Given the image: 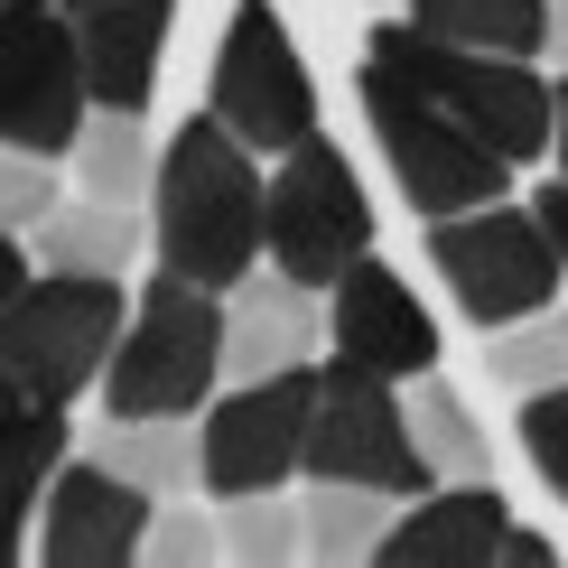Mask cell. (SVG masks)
<instances>
[{"label":"cell","instance_id":"7","mask_svg":"<svg viewBox=\"0 0 568 568\" xmlns=\"http://www.w3.org/2000/svg\"><path fill=\"white\" fill-rule=\"evenodd\" d=\"M326 392L307 419V476H345V485H383V494H429L438 466L410 429V392H392V373L326 354Z\"/></svg>","mask_w":568,"mask_h":568},{"label":"cell","instance_id":"22","mask_svg":"<svg viewBox=\"0 0 568 568\" xmlns=\"http://www.w3.org/2000/svg\"><path fill=\"white\" fill-rule=\"evenodd\" d=\"M75 186L112 205H150V131H140V112L93 103V122L75 140Z\"/></svg>","mask_w":568,"mask_h":568},{"label":"cell","instance_id":"16","mask_svg":"<svg viewBox=\"0 0 568 568\" xmlns=\"http://www.w3.org/2000/svg\"><path fill=\"white\" fill-rule=\"evenodd\" d=\"M169 19H178V0H75V38H84L93 103H112V112H150Z\"/></svg>","mask_w":568,"mask_h":568},{"label":"cell","instance_id":"1","mask_svg":"<svg viewBox=\"0 0 568 568\" xmlns=\"http://www.w3.org/2000/svg\"><path fill=\"white\" fill-rule=\"evenodd\" d=\"M150 233H159V271L205 280V290H233L271 252V178L252 169V140L224 112H196L169 131Z\"/></svg>","mask_w":568,"mask_h":568},{"label":"cell","instance_id":"19","mask_svg":"<svg viewBox=\"0 0 568 568\" xmlns=\"http://www.w3.org/2000/svg\"><path fill=\"white\" fill-rule=\"evenodd\" d=\"M140 252V205H112V196H84V205H57L38 224V262L47 271H112L122 280Z\"/></svg>","mask_w":568,"mask_h":568},{"label":"cell","instance_id":"26","mask_svg":"<svg viewBox=\"0 0 568 568\" xmlns=\"http://www.w3.org/2000/svg\"><path fill=\"white\" fill-rule=\"evenodd\" d=\"M140 559L150 568H205V559H224V523H205L196 504H159V523H150V540H140Z\"/></svg>","mask_w":568,"mask_h":568},{"label":"cell","instance_id":"4","mask_svg":"<svg viewBox=\"0 0 568 568\" xmlns=\"http://www.w3.org/2000/svg\"><path fill=\"white\" fill-rule=\"evenodd\" d=\"M373 47H383L392 65H410V75L429 84V93H438V103L457 112L476 140H494L513 169L550 159V140H559V84H540V75H531V57L447 47V38L419 29V19H400V29H373Z\"/></svg>","mask_w":568,"mask_h":568},{"label":"cell","instance_id":"29","mask_svg":"<svg viewBox=\"0 0 568 568\" xmlns=\"http://www.w3.org/2000/svg\"><path fill=\"white\" fill-rule=\"evenodd\" d=\"M531 205H540V224H550V243H559V262H568V178H550Z\"/></svg>","mask_w":568,"mask_h":568},{"label":"cell","instance_id":"14","mask_svg":"<svg viewBox=\"0 0 568 568\" xmlns=\"http://www.w3.org/2000/svg\"><path fill=\"white\" fill-rule=\"evenodd\" d=\"M326 345V307L298 271H243L224 290V383H262V373H298Z\"/></svg>","mask_w":568,"mask_h":568},{"label":"cell","instance_id":"28","mask_svg":"<svg viewBox=\"0 0 568 568\" xmlns=\"http://www.w3.org/2000/svg\"><path fill=\"white\" fill-rule=\"evenodd\" d=\"M523 447H531L540 485H550V494H568V383L523 392Z\"/></svg>","mask_w":568,"mask_h":568},{"label":"cell","instance_id":"25","mask_svg":"<svg viewBox=\"0 0 568 568\" xmlns=\"http://www.w3.org/2000/svg\"><path fill=\"white\" fill-rule=\"evenodd\" d=\"M65 476V400H29L19 419V513H38Z\"/></svg>","mask_w":568,"mask_h":568},{"label":"cell","instance_id":"32","mask_svg":"<svg viewBox=\"0 0 568 568\" xmlns=\"http://www.w3.org/2000/svg\"><path fill=\"white\" fill-rule=\"evenodd\" d=\"M550 159H559V178H568V75H559V140H550Z\"/></svg>","mask_w":568,"mask_h":568},{"label":"cell","instance_id":"10","mask_svg":"<svg viewBox=\"0 0 568 568\" xmlns=\"http://www.w3.org/2000/svg\"><path fill=\"white\" fill-rule=\"evenodd\" d=\"M0 57H10V75H0V131H10V150L75 159V140L93 122V75H84L75 19H57V0L47 10H10L0 19Z\"/></svg>","mask_w":568,"mask_h":568},{"label":"cell","instance_id":"23","mask_svg":"<svg viewBox=\"0 0 568 568\" xmlns=\"http://www.w3.org/2000/svg\"><path fill=\"white\" fill-rule=\"evenodd\" d=\"M485 373H494V383H504L513 400L568 383V307L550 298V307H531V317L494 326V336H485Z\"/></svg>","mask_w":568,"mask_h":568},{"label":"cell","instance_id":"2","mask_svg":"<svg viewBox=\"0 0 568 568\" xmlns=\"http://www.w3.org/2000/svg\"><path fill=\"white\" fill-rule=\"evenodd\" d=\"M354 93H364L373 131H383V159H392V178H400V196H410L419 224L466 215V205H504V196H513V159L494 150V140H476L429 84L410 75V65H392L383 47H364V75H354Z\"/></svg>","mask_w":568,"mask_h":568},{"label":"cell","instance_id":"27","mask_svg":"<svg viewBox=\"0 0 568 568\" xmlns=\"http://www.w3.org/2000/svg\"><path fill=\"white\" fill-rule=\"evenodd\" d=\"M57 159H47V150H10V159H0V224H10V233H38L47 215H57Z\"/></svg>","mask_w":568,"mask_h":568},{"label":"cell","instance_id":"20","mask_svg":"<svg viewBox=\"0 0 568 568\" xmlns=\"http://www.w3.org/2000/svg\"><path fill=\"white\" fill-rule=\"evenodd\" d=\"M410 429L419 447H429V466H438V485H476L494 476V438L476 429V410H466V392L447 383V373H410Z\"/></svg>","mask_w":568,"mask_h":568},{"label":"cell","instance_id":"30","mask_svg":"<svg viewBox=\"0 0 568 568\" xmlns=\"http://www.w3.org/2000/svg\"><path fill=\"white\" fill-rule=\"evenodd\" d=\"M504 568H550V540H540V531H513V540H504Z\"/></svg>","mask_w":568,"mask_h":568},{"label":"cell","instance_id":"11","mask_svg":"<svg viewBox=\"0 0 568 568\" xmlns=\"http://www.w3.org/2000/svg\"><path fill=\"white\" fill-rule=\"evenodd\" d=\"M326 373H262V383H233L215 410H205V494H271L307 466V419H317Z\"/></svg>","mask_w":568,"mask_h":568},{"label":"cell","instance_id":"8","mask_svg":"<svg viewBox=\"0 0 568 568\" xmlns=\"http://www.w3.org/2000/svg\"><path fill=\"white\" fill-rule=\"evenodd\" d=\"M364 252H373V205H364V186H354L345 150L326 131H307L271 169V262L298 271L307 290H336Z\"/></svg>","mask_w":568,"mask_h":568},{"label":"cell","instance_id":"31","mask_svg":"<svg viewBox=\"0 0 568 568\" xmlns=\"http://www.w3.org/2000/svg\"><path fill=\"white\" fill-rule=\"evenodd\" d=\"M550 57L568 65V0H550Z\"/></svg>","mask_w":568,"mask_h":568},{"label":"cell","instance_id":"15","mask_svg":"<svg viewBox=\"0 0 568 568\" xmlns=\"http://www.w3.org/2000/svg\"><path fill=\"white\" fill-rule=\"evenodd\" d=\"M504 540H513V513H504V494L476 476V485L410 494L392 540H383V559H400V568H485V559H504Z\"/></svg>","mask_w":568,"mask_h":568},{"label":"cell","instance_id":"13","mask_svg":"<svg viewBox=\"0 0 568 568\" xmlns=\"http://www.w3.org/2000/svg\"><path fill=\"white\" fill-rule=\"evenodd\" d=\"M326 345L354 354V364H373V373H392V383H410V373L438 364L429 307L410 298V280H400L392 262H373V252L326 290Z\"/></svg>","mask_w":568,"mask_h":568},{"label":"cell","instance_id":"5","mask_svg":"<svg viewBox=\"0 0 568 568\" xmlns=\"http://www.w3.org/2000/svg\"><path fill=\"white\" fill-rule=\"evenodd\" d=\"M131 307H122V280L112 271H47L10 298V383L19 400H75L84 383H103L112 345H122Z\"/></svg>","mask_w":568,"mask_h":568},{"label":"cell","instance_id":"24","mask_svg":"<svg viewBox=\"0 0 568 568\" xmlns=\"http://www.w3.org/2000/svg\"><path fill=\"white\" fill-rule=\"evenodd\" d=\"M224 550L243 559V568H280V559H298L307 550V494L290 504V494H233V513H224Z\"/></svg>","mask_w":568,"mask_h":568},{"label":"cell","instance_id":"12","mask_svg":"<svg viewBox=\"0 0 568 568\" xmlns=\"http://www.w3.org/2000/svg\"><path fill=\"white\" fill-rule=\"evenodd\" d=\"M150 504L159 494L131 485L122 466L75 457L57 476V494L38 504V559L47 568H122V559H140V540H150V523H159Z\"/></svg>","mask_w":568,"mask_h":568},{"label":"cell","instance_id":"17","mask_svg":"<svg viewBox=\"0 0 568 568\" xmlns=\"http://www.w3.org/2000/svg\"><path fill=\"white\" fill-rule=\"evenodd\" d=\"M410 494H383V485H345V476H307V559H383V540L400 523Z\"/></svg>","mask_w":568,"mask_h":568},{"label":"cell","instance_id":"18","mask_svg":"<svg viewBox=\"0 0 568 568\" xmlns=\"http://www.w3.org/2000/svg\"><path fill=\"white\" fill-rule=\"evenodd\" d=\"M410 19L447 47L485 57H550V0H410Z\"/></svg>","mask_w":568,"mask_h":568},{"label":"cell","instance_id":"6","mask_svg":"<svg viewBox=\"0 0 568 568\" xmlns=\"http://www.w3.org/2000/svg\"><path fill=\"white\" fill-rule=\"evenodd\" d=\"M429 262L447 280V298H457L485 336L513 326V317H531V307H550L559 280H568L540 205H466V215H438L429 224Z\"/></svg>","mask_w":568,"mask_h":568},{"label":"cell","instance_id":"9","mask_svg":"<svg viewBox=\"0 0 568 568\" xmlns=\"http://www.w3.org/2000/svg\"><path fill=\"white\" fill-rule=\"evenodd\" d=\"M205 103L224 112L252 150H298L317 131V84H307L290 29H280L271 0H233L224 38H215V75H205Z\"/></svg>","mask_w":568,"mask_h":568},{"label":"cell","instance_id":"21","mask_svg":"<svg viewBox=\"0 0 568 568\" xmlns=\"http://www.w3.org/2000/svg\"><path fill=\"white\" fill-rule=\"evenodd\" d=\"M93 457L122 466L131 485H150L159 504L186 494V485H205V429H178V419H112Z\"/></svg>","mask_w":568,"mask_h":568},{"label":"cell","instance_id":"33","mask_svg":"<svg viewBox=\"0 0 568 568\" xmlns=\"http://www.w3.org/2000/svg\"><path fill=\"white\" fill-rule=\"evenodd\" d=\"M10 10H47V0H10Z\"/></svg>","mask_w":568,"mask_h":568},{"label":"cell","instance_id":"3","mask_svg":"<svg viewBox=\"0 0 568 568\" xmlns=\"http://www.w3.org/2000/svg\"><path fill=\"white\" fill-rule=\"evenodd\" d=\"M215 373H224V290L159 271L103 364V410L112 419H196Z\"/></svg>","mask_w":568,"mask_h":568}]
</instances>
